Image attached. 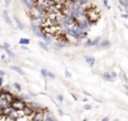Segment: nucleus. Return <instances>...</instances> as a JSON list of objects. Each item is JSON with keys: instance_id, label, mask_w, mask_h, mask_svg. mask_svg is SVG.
Instances as JSON below:
<instances>
[{"instance_id": "1", "label": "nucleus", "mask_w": 128, "mask_h": 121, "mask_svg": "<svg viewBox=\"0 0 128 121\" xmlns=\"http://www.w3.org/2000/svg\"><path fill=\"white\" fill-rule=\"evenodd\" d=\"M84 16H86V19H88L92 25L96 24V22L100 19L99 10L96 9V7H89V8H86V13H84Z\"/></svg>"}, {"instance_id": "2", "label": "nucleus", "mask_w": 128, "mask_h": 121, "mask_svg": "<svg viewBox=\"0 0 128 121\" xmlns=\"http://www.w3.org/2000/svg\"><path fill=\"white\" fill-rule=\"evenodd\" d=\"M10 106L12 107L14 109H16V110H22V109H25V107H26V103H25L22 100L18 99V98H15L14 101L10 103Z\"/></svg>"}, {"instance_id": "3", "label": "nucleus", "mask_w": 128, "mask_h": 121, "mask_svg": "<svg viewBox=\"0 0 128 121\" xmlns=\"http://www.w3.org/2000/svg\"><path fill=\"white\" fill-rule=\"evenodd\" d=\"M45 113L44 111H37V112H34L30 117V120H35V121H44L45 120Z\"/></svg>"}, {"instance_id": "4", "label": "nucleus", "mask_w": 128, "mask_h": 121, "mask_svg": "<svg viewBox=\"0 0 128 121\" xmlns=\"http://www.w3.org/2000/svg\"><path fill=\"white\" fill-rule=\"evenodd\" d=\"M27 107H29V108H32L35 112H37V111H44L45 109L43 108L42 106H40V103H37V102H28V103H26Z\"/></svg>"}, {"instance_id": "5", "label": "nucleus", "mask_w": 128, "mask_h": 121, "mask_svg": "<svg viewBox=\"0 0 128 121\" xmlns=\"http://www.w3.org/2000/svg\"><path fill=\"white\" fill-rule=\"evenodd\" d=\"M32 30H33V33L35 34L37 37L43 38V36H44V33H43V30L40 29V26H36V25H33V24H32Z\"/></svg>"}, {"instance_id": "6", "label": "nucleus", "mask_w": 128, "mask_h": 121, "mask_svg": "<svg viewBox=\"0 0 128 121\" xmlns=\"http://www.w3.org/2000/svg\"><path fill=\"white\" fill-rule=\"evenodd\" d=\"M100 40H101V38L100 37H97V38H94V39H92V40H86V43H84V46L86 47H92V46H97L98 44L100 43Z\"/></svg>"}, {"instance_id": "7", "label": "nucleus", "mask_w": 128, "mask_h": 121, "mask_svg": "<svg viewBox=\"0 0 128 121\" xmlns=\"http://www.w3.org/2000/svg\"><path fill=\"white\" fill-rule=\"evenodd\" d=\"M22 1L24 2L25 6L28 8V10L35 8V7L37 6V0H22Z\"/></svg>"}, {"instance_id": "8", "label": "nucleus", "mask_w": 128, "mask_h": 121, "mask_svg": "<svg viewBox=\"0 0 128 121\" xmlns=\"http://www.w3.org/2000/svg\"><path fill=\"white\" fill-rule=\"evenodd\" d=\"M2 18H4V22H6V24H8L9 26L15 27V26H14L12 20H11V18L9 17V13H8V11H7V10L2 11Z\"/></svg>"}, {"instance_id": "9", "label": "nucleus", "mask_w": 128, "mask_h": 121, "mask_svg": "<svg viewBox=\"0 0 128 121\" xmlns=\"http://www.w3.org/2000/svg\"><path fill=\"white\" fill-rule=\"evenodd\" d=\"M98 48H101V49H106V48H109L110 47V42L107 39L104 40H100V43L97 45Z\"/></svg>"}, {"instance_id": "10", "label": "nucleus", "mask_w": 128, "mask_h": 121, "mask_svg": "<svg viewBox=\"0 0 128 121\" xmlns=\"http://www.w3.org/2000/svg\"><path fill=\"white\" fill-rule=\"evenodd\" d=\"M40 74H42L45 79H47V77H50V79H55V75H54L53 73H51L50 71L45 70V68H42V70H40Z\"/></svg>"}, {"instance_id": "11", "label": "nucleus", "mask_w": 128, "mask_h": 121, "mask_svg": "<svg viewBox=\"0 0 128 121\" xmlns=\"http://www.w3.org/2000/svg\"><path fill=\"white\" fill-rule=\"evenodd\" d=\"M14 21H15L16 27H17L18 29H20V30H22V29H24V25H22V22L20 21L19 18H18L17 16H14Z\"/></svg>"}, {"instance_id": "12", "label": "nucleus", "mask_w": 128, "mask_h": 121, "mask_svg": "<svg viewBox=\"0 0 128 121\" xmlns=\"http://www.w3.org/2000/svg\"><path fill=\"white\" fill-rule=\"evenodd\" d=\"M10 68H11V70H14V71H15V72H17L18 74H19V75H22V76H24V75H25V72H24V71H22V68H20V67H19V66L12 65V66H10Z\"/></svg>"}, {"instance_id": "13", "label": "nucleus", "mask_w": 128, "mask_h": 121, "mask_svg": "<svg viewBox=\"0 0 128 121\" xmlns=\"http://www.w3.org/2000/svg\"><path fill=\"white\" fill-rule=\"evenodd\" d=\"M10 106V102L8 101V100L4 99V98H0V109L2 108H6V107Z\"/></svg>"}, {"instance_id": "14", "label": "nucleus", "mask_w": 128, "mask_h": 121, "mask_svg": "<svg viewBox=\"0 0 128 121\" xmlns=\"http://www.w3.org/2000/svg\"><path fill=\"white\" fill-rule=\"evenodd\" d=\"M102 77H104L106 81H108V82H114L116 80V79H114V77L111 76L110 73H104V74H102Z\"/></svg>"}, {"instance_id": "15", "label": "nucleus", "mask_w": 128, "mask_h": 121, "mask_svg": "<svg viewBox=\"0 0 128 121\" xmlns=\"http://www.w3.org/2000/svg\"><path fill=\"white\" fill-rule=\"evenodd\" d=\"M86 63L89 64V66L90 67H92L93 65H94V58L92 57V56H86Z\"/></svg>"}, {"instance_id": "16", "label": "nucleus", "mask_w": 128, "mask_h": 121, "mask_svg": "<svg viewBox=\"0 0 128 121\" xmlns=\"http://www.w3.org/2000/svg\"><path fill=\"white\" fill-rule=\"evenodd\" d=\"M38 45H40V48H43L45 52H48V51H50L48 46H47V44H46V43H45V42H40V43H38Z\"/></svg>"}, {"instance_id": "17", "label": "nucleus", "mask_w": 128, "mask_h": 121, "mask_svg": "<svg viewBox=\"0 0 128 121\" xmlns=\"http://www.w3.org/2000/svg\"><path fill=\"white\" fill-rule=\"evenodd\" d=\"M29 43H30L29 38H20L19 39V44H22V45H28Z\"/></svg>"}, {"instance_id": "18", "label": "nucleus", "mask_w": 128, "mask_h": 121, "mask_svg": "<svg viewBox=\"0 0 128 121\" xmlns=\"http://www.w3.org/2000/svg\"><path fill=\"white\" fill-rule=\"evenodd\" d=\"M45 120H46V121H55V120H56V118H55V117H53V116H52L51 113H47V115L45 116Z\"/></svg>"}, {"instance_id": "19", "label": "nucleus", "mask_w": 128, "mask_h": 121, "mask_svg": "<svg viewBox=\"0 0 128 121\" xmlns=\"http://www.w3.org/2000/svg\"><path fill=\"white\" fill-rule=\"evenodd\" d=\"M4 51H6V54H7V55H8L10 58H15V54H14L12 52L10 51V48H7V49H4Z\"/></svg>"}, {"instance_id": "20", "label": "nucleus", "mask_w": 128, "mask_h": 121, "mask_svg": "<svg viewBox=\"0 0 128 121\" xmlns=\"http://www.w3.org/2000/svg\"><path fill=\"white\" fill-rule=\"evenodd\" d=\"M14 88H15V90L18 91V92H20V91H22V85H20L18 82H15V83H14Z\"/></svg>"}, {"instance_id": "21", "label": "nucleus", "mask_w": 128, "mask_h": 121, "mask_svg": "<svg viewBox=\"0 0 128 121\" xmlns=\"http://www.w3.org/2000/svg\"><path fill=\"white\" fill-rule=\"evenodd\" d=\"M89 1H90V0H79V3H81V4H83V6H86V3H89Z\"/></svg>"}, {"instance_id": "22", "label": "nucleus", "mask_w": 128, "mask_h": 121, "mask_svg": "<svg viewBox=\"0 0 128 121\" xmlns=\"http://www.w3.org/2000/svg\"><path fill=\"white\" fill-rule=\"evenodd\" d=\"M1 48H4V49H7V48H10V45L8 44V43H4V45L1 46Z\"/></svg>"}, {"instance_id": "23", "label": "nucleus", "mask_w": 128, "mask_h": 121, "mask_svg": "<svg viewBox=\"0 0 128 121\" xmlns=\"http://www.w3.org/2000/svg\"><path fill=\"white\" fill-rule=\"evenodd\" d=\"M91 108H92V107H91L90 104H86V106L83 107V109H84V110H91Z\"/></svg>"}, {"instance_id": "24", "label": "nucleus", "mask_w": 128, "mask_h": 121, "mask_svg": "<svg viewBox=\"0 0 128 121\" xmlns=\"http://www.w3.org/2000/svg\"><path fill=\"white\" fill-rule=\"evenodd\" d=\"M110 74H111V76H112L114 79H116V77H117V73H116V72H114V71H111V72H110Z\"/></svg>"}, {"instance_id": "25", "label": "nucleus", "mask_w": 128, "mask_h": 121, "mask_svg": "<svg viewBox=\"0 0 128 121\" xmlns=\"http://www.w3.org/2000/svg\"><path fill=\"white\" fill-rule=\"evenodd\" d=\"M58 100L60 102H63V100H64V99H63V95H61V94L58 95Z\"/></svg>"}, {"instance_id": "26", "label": "nucleus", "mask_w": 128, "mask_h": 121, "mask_svg": "<svg viewBox=\"0 0 128 121\" xmlns=\"http://www.w3.org/2000/svg\"><path fill=\"white\" fill-rule=\"evenodd\" d=\"M104 6H106L108 9L110 8V6H109V4H108V1H107V0H104Z\"/></svg>"}, {"instance_id": "27", "label": "nucleus", "mask_w": 128, "mask_h": 121, "mask_svg": "<svg viewBox=\"0 0 128 121\" xmlns=\"http://www.w3.org/2000/svg\"><path fill=\"white\" fill-rule=\"evenodd\" d=\"M65 76L68 77V79H70V77H71V74H70V72H68V71H65Z\"/></svg>"}, {"instance_id": "28", "label": "nucleus", "mask_w": 128, "mask_h": 121, "mask_svg": "<svg viewBox=\"0 0 128 121\" xmlns=\"http://www.w3.org/2000/svg\"><path fill=\"white\" fill-rule=\"evenodd\" d=\"M10 2H11V0H4V4H6V6H9Z\"/></svg>"}, {"instance_id": "29", "label": "nucleus", "mask_w": 128, "mask_h": 121, "mask_svg": "<svg viewBox=\"0 0 128 121\" xmlns=\"http://www.w3.org/2000/svg\"><path fill=\"white\" fill-rule=\"evenodd\" d=\"M4 74H6L4 71H0V76H4Z\"/></svg>"}, {"instance_id": "30", "label": "nucleus", "mask_w": 128, "mask_h": 121, "mask_svg": "<svg viewBox=\"0 0 128 121\" xmlns=\"http://www.w3.org/2000/svg\"><path fill=\"white\" fill-rule=\"evenodd\" d=\"M2 82H4V79H2V76H0V88L2 85Z\"/></svg>"}, {"instance_id": "31", "label": "nucleus", "mask_w": 128, "mask_h": 121, "mask_svg": "<svg viewBox=\"0 0 128 121\" xmlns=\"http://www.w3.org/2000/svg\"><path fill=\"white\" fill-rule=\"evenodd\" d=\"M22 48L24 49V51H27V49H28V48H27V47H26V45H22Z\"/></svg>"}, {"instance_id": "32", "label": "nucleus", "mask_w": 128, "mask_h": 121, "mask_svg": "<svg viewBox=\"0 0 128 121\" xmlns=\"http://www.w3.org/2000/svg\"><path fill=\"white\" fill-rule=\"evenodd\" d=\"M122 17H124V18H128V13H124V15H122Z\"/></svg>"}, {"instance_id": "33", "label": "nucleus", "mask_w": 128, "mask_h": 121, "mask_svg": "<svg viewBox=\"0 0 128 121\" xmlns=\"http://www.w3.org/2000/svg\"><path fill=\"white\" fill-rule=\"evenodd\" d=\"M72 97H73V99H74L75 101H76V100H78V98H76V95H75V94H72Z\"/></svg>"}, {"instance_id": "34", "label": "nucleus", "mask_w": 128, "mask_h": 121, "mask_svg": "<svg viewBox=\"0 0 128 121\" xmlns=\"http://www.w3.org/2000/svg\"><path fill=\"white\" fill-rule=\"evenodd\" d=\"M1 60H6V55H4H4H1Z\"/></svg>"}, {"instance_id": "35", "label": "nucleus", "mask_w": 128, "mask_h": 121, "mask_svg": "<svg viewBox=\"0 0 128 121\" xmlns=\"http://www.w3.org/2000/svg\"><path fill=\"white\" fill-rule=\"evenodd\" d=\"M102 121H109V118H104V119H102Z\"/></svg>"}, {"instance_id": "36", "label": "nucleus", "mask_w": 128, "mask_h": 121, "mask_svg": "<svg viewBox=\"0 0 128 121\" xmlns=\"http://www.w3.org/2000/svg\"><path fill=\"white\" fill-rule=\"evenodd\" d=\"M125 88H126V90H128V84H126V85H125Z\"/></svg>"}]
</instances>
